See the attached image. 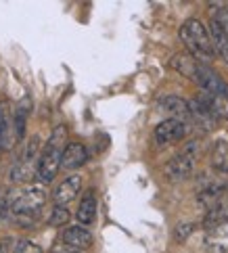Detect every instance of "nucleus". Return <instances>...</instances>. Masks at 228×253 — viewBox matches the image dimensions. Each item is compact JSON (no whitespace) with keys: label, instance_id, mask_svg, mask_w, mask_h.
Listing matches in <instances>:
<instances>
[{"label":"nucleus","instance_id":"nucleus-1","mask_svg":"<svg viewBox=\"0 0 228 253\" xmlns=\"http://www.w3.org/2000/svg\"><path fill=\"white\" fill-rule=\"evenodd\" d=\"M180 40L186 46L188 55L195 57L199 63H212L216 59V50L212 38H209V30H205V25L199 19H188L186 23H182L180 28Z\"/></svg>","mask_w":228,"mask_h":253},{"label":"nucleus","instance_id":"nucleus-2","mask_svg":"<svg viewBox=\"0 0 228 253\" xmlns=\"http://www.w3.org/2000/svg\"><path fill=\"white\" fill-rule=\"evenodd\" d=\"M46 203V191L42 184L30 186L27 191L19 193V197L11 203V211L15 215V220L19 222V226H32L34 220L38 218L40 210Z\"/></svg>","mask_w":228,"mask_h":253},{"label":"nucleus","instance_id":"nucleus-3","mask_svg":"<svg viewBox=\"0 0 228 253\" xmlns=\"http://www.w3.org/2000/svg\"><path fill=\"white\" fill-rule=\"evenodd\" d=\"M199 153H201V142L199 140H193L190 144H186V149L182 153H178V155L166 166V176L170 180H176V182L178 180L188 178L190 174H193V169H195Z\"/></svg>","mask_w":228,"mask_h":253},{"label":"nucleus","instance_id":"nucleus-4","mask_svg":"<svg viewBox=\"0 0 228 253\" xmlns=\"http://www.w3.org/2000/svg\"><path fill=\"white\" fill-rule=\"evenodd\" d=\"M61 155H63V149H57V147H50L46 144V149H44L42 157L38 161V176L40 182H52V178L57 176V171L61 168Z\"/></svg>","mask_w":228,"mask_h":253},{"label":"nucleus","instance_id":"nucleus-5","mask_svg":"<svg viewBox=\"0 0 228 253\" xmlns=\"http://www.w3.org/2000/svg\"><path fill=\"white\" fill-rule=\"evenodd\" d=\"M184 134H186V126L182 120H166V122H161L157 128H155V142L157 144H174L178 140L184 138Z\"/></svg>","mask_w":228,"mask_h":253},{"label":"nucleus","instance_id":"nucleus-6","mask_svg":"<svg viewBox=\"0 0 228 253\" xmlns=\"http://www.w3.org/2000/svg\"><path fill=\"white\" fill-rule=\"evenodd\" d=\"M80 191H82V176H80V174L67 176L57 188H54V193H52L54 205H57V207L69 205V203L80 195Z\"/></svg>","mask_w":228,"mask_h":253},{"label":"nucleus","instance_id":"nucleus-7","mask_svg":"<svg viewBox=\"0 0 228 253\" xmlns=\"http://www.w3.org/2000/svg\"><path fill=\"white\" fill-rule=\"evenodd\" d=\"M195 82L201 86V90L205 94H226L228 96V86L224 84V80L216 74L214 69H209L207 65L199 67V74Z\"/></svg>","mask_w":228,"mask_h":253},{"label":"nucleus","instance_id":"nucleus-8","mask_svg":"<svg viewBox=\"0 0 228 253\" xmlns=\"http://www.w3.org/2000/svg\"><path fill=\"white\" fill-rule=\"evenodd\" d=\"M203 247L209 253H228V222H222L205 230Z\"/></svg>","mask_w":228,"mask_h":253},{"label":"nucleus","instance_id":"nucleus-9","mask_svg":"<svg viewBox=\"0 0 228 253\" xmlns=\"http://www.w3.org/2000/svg\"><path fill=\"white\" fill-rule=\"evenodd\" d=\"M88 161V151L82 142H67V147L63 149L61 155V168L69 169H78Z\"/></svg>","mask_w":228,"mask_h":253},{"label":"nucleus","instance_id":"nucleus-10","mask_svg":"<svg viewBox=\"0 0 228 253\" xmlns=\"http://www.w3.org/2000/svg\"><path fill=\"white\" fill-rule=\"evenodd\" d=\"M61 241L65 243V245L82 251V249H88L92 245V234H90V230H86L84 226H69V228L63 230Z\"/></svg>","mask_w":228,"mask_h":253},{"label":"nucleus","instance_id":"nucleus-11","mask_svg":"<svg viewBox=\"0 0 228 253\" xmlns=\"http://www.w3.org/2000/svg\"><path fill=\"white\" fill-rule=\"evenodd\" d=\"M222 222H228V188L224 191V195L220 197V201H218L212 210L205 211V215H203V228L209 230V228H214V226L222 224Z\"/></svg>","mask_w":228,"mask_h":253},{"label":"nucleus","instance_id":"nucleus-12","mask_svg":"<svg viewBox=\"0 0 228 253\" xmlns=\"http://www.w3.org/2000/svg\"><path fill=\"white\" fill-rule=\"evenodd\" d=\"M188 109H190V120L201 124L207 130L214 128V122L218 120V117L212 113V109L207 107V103L203 101V98H193V101H188Z\"/></svg>","mask_w":228,"mask_h":253},{"label":"nucleus","instance_id":"nucleus-13","mask_svg":"<svg viewBox=\"0 0 228 253\" xmlns=\"http://www.w3.org/2000/svg\"><path fill=\"white\" fill-rule=\"evenodd\" d=\"M170 65L174 67L180 76L190 78V80H197V74H199V67H201V63H199L195 57H190L188 52H178V55L172 57Z\"/></svg>","mask_w":228,"mask_h":253},{"label":"nucleus","instance_id":"nucleus-14","mask_svg":"<svg viewBox=\"0 0 228 253\" xmlns=\"http://www.w3.org/2000/svg\"><path fill=\"white\" fill-rule=\"evenodd\" d=\"M209 38H212L216 55L228 63V34L218 19H212V23H209Z\"/></svg>","mask_w":228,"mask_h":253},{"label":"nucleus","instance_id":"nucleus-15","mask_svg":"<svg viewBox=\"0 0 228 253\" xmlns=\"http://www.w3.org/2000/svg\"><path fill=\"white\" fill-rule=\"evenodd\" d=\"M76 218H78L80 224H86V226L94 222V218H96V197H94L92 191H88L84 197H82Z\"/></svg>","mask_w":228,"mask_h":253},{"label":"nucleus","instance_id":"nucleus-16","mask_svg":"<svg viewBox=\"0 0 228 253\" xmlns=\"http://www.w3.org/2000/svg\"><path fill=\"white\" fill-rule=\"evenodd\" d=\"M161 111H166L172 115V120H180V117H188L190 115V109H188V103L184 101V98L180 96H166L161 98Z\"/></svg>","mask_w":228,"mask_h":253},{"label":"nucleus","instance_id":"nucleus-17","mask_svg":"<svg viewBox=\"0 0 228 253\" xmlns=\"http://www.w3.org/2000/svg\"><path fill=\"white\" fill-rule=\"evenodd\" d=\"M212 168L228 171V140L226 138H218L212 147Z\"/></svg>","mask_w":228,"mask_h":253},{"label":"nucleus","instance_id":"nucleus-18","mask_svg":"<svg viewBox=\"0 0 228 253\" xmlns=\"http://www.w3.org/2000/svg\"><path fill=\"white\" fill-rule=\"evenodd\" d=\"M203 101L212 109V113L220 120H228V96L226 94H205Z\"/></svg>","mask_w":228,"mask_h":253},{"label":"nucleus","instance_id":"nucleus-19","mask_svg":"<svg viewBox=\"0 0 228 253\" xmlns=\"http://www.w3.org/2000/svg\"><path fill=\"white\" fill-rule=\"evenodd\" d=\"M69 220H71V213L65 210V207H54L50 218H48V224L50 226H65Z\"/></svg>","mask_w":228,"mask_h":253},{"label":"nucleus","instance_id":"nucleus-20","mask_svg":"<svg viewBox=\"0 0 228 253\" xmlns=\"http://www.w3.org/2000/svg\"><path fill=\"white\" fill-rule=\"evenodd\" d=\"M193 230H195V224L193 222H180L176 228H174V239L178 243H184L190 237V234H193Z\"/></svg>","mask_w":228,"mask_h":253},{"label":"nucleus","instance_id":"nucleus-21","mask_svg":"<svg viewBox=\"0 0 228 253\" xmlns=\"http://www.w3.org/2000/svg\"><path fill=\"white\" fill-rule=\"evenodd\" d=\"M15 253H42V249L38 245H34L32 241L19 239V241L15 243Z\"/></svg>","mask_w":228,"mask_h":253},{"label":"nucleus","instance_id":"nucleus-22","mask_svg":"<svg viewBox=\"0 0 228 253\" xmlns=\"http://www.w3.org/2000/svg\"><path fill=\"white\" fill-rule=\"evenodd\" d=\"M4 140H6V113L4 107L0 105V149L4 147Z\"/></svg>","mask_w":228,"mask_h":253},{"label":"nucleus","instance_id":"nucleus-23","mask_svg":"<svg viewBox=\"0 0 228 253\" xmlns=\"http://www.w3.org/2000/svg\"><path fill=\"white\" fill-rule=\"evenodd\" d=\"M50 253H82L80 249H74V247H69V245H65V243H59V245H54L52 249H50Z\"/></svg>","mask_w":228,"mask_h":253},{"label":"nucleus","instance_id":"nucleus-24","mask_svg":"<svg viewBox=\"0 0 228 253\" xmlns=\"http://www.w3.org/2000/svg\"><path fill=\"white\" fill-rule=\"evenodd\" d=\"M6 210H8L6 197H4V193H0V222L4 220V215H6Z\"/></svg>","mask_w":228,"mask_h":253},{"label":"nucleus","instance_id":"nucleus-25","mask_svg":"<svg viewBox=\"0 0 228 253\" xmlns=\"http://www.w3.org/2000/svg\"><path fill=\"white\" fill-rule=\"evenodd\" d=\"M0 253H8V247L4 245V243H0Z\"/></svg>","mask_w":228,"mask_h":253}]
</instances>
